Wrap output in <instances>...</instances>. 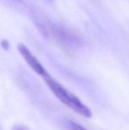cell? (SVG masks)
I'll return each instance as SVG.
<instances>
[{
    "label": "cell",
    "instance_id": "7a4b0ae2",
    "mask_svg": "<svg viewBox=\"0 0 129 130\" xmlns=\"http://www.w3.org/2000/svg\"><path fill=\"white\" fill-rule=\"evenodd\" d=\"M17 49L21 55L27 62V63L36 73H37L42 77H44L45 75H48V72L46 71L44 67L41 65L40 61L33 56V54L24 45L18 44Z\"/></svg>",
    "mask_w": 129,
    "mask_h": 130
},
{
    "label": "cell",
    "instance_id": "277c9868",
    "mask_svg": "<svg viewBox=\"0 0 129 130\" xmlns=\"http://www.w3.org/2000/svg\"><path fill=\"white\" fill-rule=\"evenodd\" d=\"M14 1H17V2H19V1H21V0H14Z\"/></svg>",
    "mask_w": 129,
    "mask_h": 130
},
{
    "label": "cell",
    "instance_id": "6da1fadb",
    "mask_svg": "<svg viewBox=\"0 0 129 130\" xmlns=\"http://www.w3.org/2000/svg\"><path fill=\"white\" fill-rule=\"evenodd\" d=\"M43 78L49 88L61 102L86 118H90L92 117L90 110L86 105H84L76 96L66 90L62 85L52 78L49 74Z\"/></svg>",
    "mask_w": 129,
    "mask_h": 130
},
{
    "label": "cell",
    "instance_id": "3957f363",
    "mask_svg": "<svg viewBox=\"0 0 129 130\" xmlns=\"http://www.w3.org/2000/svg\"><path fill=\"white\" fill-rule=\"evenodd\" d=\"M71 129H84V127L81 126L80 125L75 123H71Z\"/></svg>",
    "mask_w": 129,
    "mask_h": 130
}]
</instances>
